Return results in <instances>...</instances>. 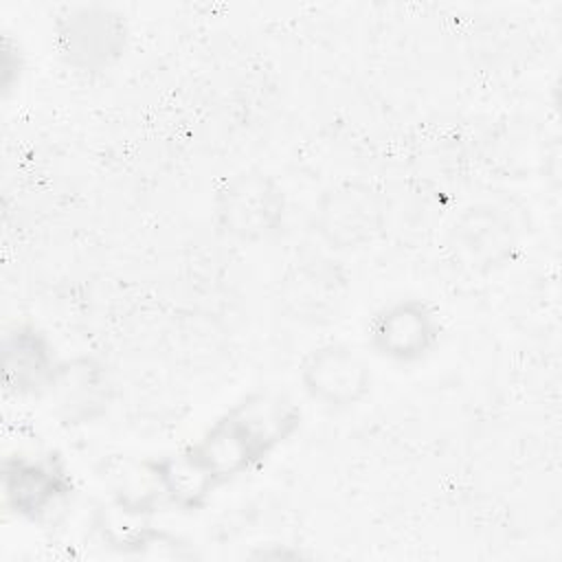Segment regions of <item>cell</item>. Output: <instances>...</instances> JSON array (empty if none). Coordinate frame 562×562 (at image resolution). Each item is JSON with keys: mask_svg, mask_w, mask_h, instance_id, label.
<instances>
[{"mask_svg": "<svg viewBox=\"0 0 562 562\" xmlns=\"http://www.w3.org/2000/svg\"><path fill=\"white\" fill-rule=\"evenodd\" d=\"M299 424L301 413L288 400L255 393L217 417L198 443L145 465L165 496L195 509L217 485L259 465Z\"/></svg>", "mask_w": 562, "mask_h": 562, "instance_id": "obj_1", "label": "cell"}, {"mask_svg": "<svg viewBox=\"0 0 562 562\" xmlns=\"http://www.w3.org/2000/svg\"><path fill=\"white\" fill-rule=\"evenodd\" d=\"M437 340V321L422 301H400L375 314L371 342L380 356L408 362L422 358Z\"/></svg>", "mask_w": 562, "mask_h": 562, "instance_id": "obj_2", "label": "cell"}, {"mask_svg": "<svg viewBox=\"0 0 562 562\" xmlns=\"http://www.w3.org/2000/svg\"><path fill=\"white\" fill-rule=\"evenodd\" d=\"M70 492V479L50 461L11 459L4 463V494L15 514L31 520L48 514Z\"/></svg>", "mask_w": 562, "mask_h": 562, "instance_id": "obj_3", "label": "cell"}, {"mask_svg": "<svg viewBox=\"0 0 562 562\" xmlns=\"http://www.w3.org/2000/svg\"><path fill=\"white\" fill-rule=\"evenodd\" d=\"M303 382L314 400L342 406L364 393L367 369L349 349L329 345L310 356L303 369Z\"/></svg>", "mask_w": 562, "mask_h": 562, "instance_id": "obj_4", "label": "cell"}, {"mask_svg": "<svg viewBox=\"0 0 562 562\" xmlns=\"http://www.w3.org/2000/svg\"><path fill=\"white\" fill-rule=\"evenodd\" d=\"M61 40L64 55L70 64L92 68L105 66L110 57L121 53L125 33L121 15H114L108 9H81L70 13Z\"/></svg>", "mask_w": 562, "mask_h": 562, "instance_id": "obj_5", "label": "cell"}, {"mask_svg": "<svg viewBox=\"0 0 562 562\" xmlns=\"http://www.w3.org/2000/svg\"><path fill=\"white\" fill-rule=\"evenodd\" d=\"M7 384L18 393H40L55 386L57 364L50 345L35 327H18L7 338Z\"/></svg>", "mask_w": 562, "mask_h": 562, "instance_id": "obj_6", "label": "cell"}]
</instances>
